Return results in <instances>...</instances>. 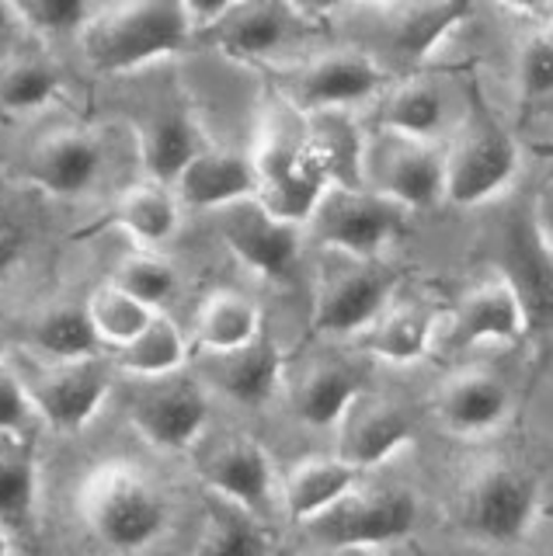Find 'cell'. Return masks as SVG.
I'll list each match as a JSON object with an SVG mask.
<instances>
[{
  "instance_id": "cell-1",
  "label": "cell",
  "mask_w": 553,
  "mask_h": 556,
  "mask_svg": "<svg viewBox=\"0 0 553 556\" xmlns=\"http://www.w3.org/2000/svg\"><path fill=\"white\" fill-rule=\"evenodd\" d=\"M181 0H118L80 25V52L98 74H129L192 42Z\"/></svg>"
},
{
  "instance_id": "cell-2",
  "label": "cell",
  "mask_w": 553,
  "mask_h": 556,
  "mask_svg": "<svg viewBox=\"0 0 553 556\" xmlns=\"http://www.w3.org/2000/svg\"><path fill=\"white\" fill-rule=\"evenodd\" d=\"M77 511L101 546L136 553L167 529V497L140 466L109 459L88 469L77 486Z\"/></svg>"
},
{
  "instance_id": "cell-3",
  "label": "cell",
  "mask_w": 553,
  "mask_h": 556,
  "mask_svg": "<svg viewBox=\"0 0 553 556\" xmlns=\"http://www.w3.org/2000/svg\"><path fill=\"white\" fill-rule=\"evenodd\" d=\"M540 480L505 452H483L463 466L456 508L463 532L483 546H515L540 515Z\"/></svg>"
},
{
  "instance_id": "cell-4",
  "label": "cell",
  "mask_w": 553,
  "mask_h": 556,
  "mask_svg": "<svg viewBox=\"0 0 553 556\" xmlns=\"http://www.w3.org/2000/svg\"><path fill=\"white\" fill-rule=\"evenodd\" d=\"M251 164L257 174L254 199L279 219L306 226L314 205L327 191V174L314 161L303 132V112L279 98L254 136Z\"/></svg>"
},
{
  "instance_id": "cell-5",
  "label": "cell",
  "mask_w": 553,
  "mask_h": 556,
  "mask_svg": "<svg viewBox=\"0 0 553 556\" xmlns=\"http://www.w3.org/2000/svg\"><path fill=\"white\" fill-rule=\"evenodd\" d=\"M418 497L401 483H355L335 504L303 521L314 546L338 553L401 549L418 529Z\"/></svg>"
},
{
  "instance_id": "cell-6",
  "label": "cell",
  "mask_w": 553,
  "mask_h": 556,
  "mask_svg": "<svg viewBox=\"0 0 553 556\" xmlns=\"http://www.w3.org/2000/svg\"><path fill=\"white\" fill-rule=\"evenodd\" d=\"M321 251L310 327L321 338L352 341L390 303V295L401 289V278L387 257H362L335 248Z\"/></svg>"
},
{
  "instance_id": "cell-7",
  "label": "cell",
  "mask_w": 553,
  "mask_h": 556,
  "mask_svg": "<svg viewBox=\"0 0 553 556\" xmlns=\"http://www.w3.org/2000/svg\"><path fill=\"white\" fill-rule=\"evenodd\" d=\"M445 202L483 208L505 199L523 174V150L515 136L483 112H470L445 139Z\"/></svg>"
},
{
  "instance_id": "cell-8",
  "label": "cell",
  "mask_w": 553,
  "mask_h": 556,
  "mask_svg": "<svg viewBox=\"0 0 553 556\" xmlns=\"http://www.w3.org/2000/svg\"><path fill=\"white\" fill-rule=\"evenodd\" d=\"M407 208L379 195L369 185L344 188L327 185L321 202L306 219V237L321 248L349 251L362 257H387L404 237Z\"/></svg>"
},
{
  "instance_id": "cell-9",
  "label": "cell",
  "mask_w": 553,
  "mask_h": 556,
  "mask_svg": "<svg viewBox=\"0 0 553 556\" xmlns=\"http://www.w3.org/2000/svg\"><path fill=\"white\" fill-rule=\"evenodd\" d=\"M18 369L25 390L36 404V414L56 431H80L95 421V414L112 393V369L98 355L53 358L39 352H22V362H11Z\"/></svg>"
},
{
  "instance_id": "cell-10",
  "label": "cell",
  "mask_w": 553,
  "mask_h": 556,
  "mask_svg": "<svg viewBox=\"0 0 553 556\" xmlns=\"http://www.w3.org/2000/svg\"><path fill=\"white\" fill-rule=\"evenodd\" d=\"M366 185L407 213L445 205V147L439 139L376 129L366 147Z\"/></svg>"
},
{
  "instance_id": "cell-11",
  "label": "cell",
  "mask_w": 553,
  "mask_h": 556,
  "mask_svg": "<svg viewBox=\"0 0 553 556\" xmlns=\"http://www.w3.org/2000/svg\"><path fill=\"white\" fill-rule=\"evenodd\" d=\"M494 341V344H523L529 341V317L526 306L518 300L515 286L505 278V271H491L466 286L453 306L439 317L436 348L445 352H466V348Z\"/></svg>"
},
{
  "instance_id": "cell-12",
  "label": "cell",
  "mask_w": 553,
  "mask_h": 556,
  "mask_svg": "<svg viewBox=\"0 0 553 556\" xmlns=\"http://www.w3.org/2000/svg\"><path fill=\"white\" fill-rule=\"evenodd\" d=\"M129 421L161 452H188L210 425V400L202 382L178 372L136 376L129 393Z\"/></svg>"
},
{
  "instance_id": "cell-13",
  "label": "cell",
  "mask_w": 553,
  "mask_h": 556,
  "mask_svg": "<svg viewBox=\"0 0 553 556\" xmlns=\"http://www.w3.org/2000/svg\"><path fill=\"white\" fill-rule=\"evenodd\" d=\"M390 84V70L366 49H327L282 77V101L292 109H355Z\"/></svg>"
},
{
  "instance_id": "cell-14",
  "label": "cell",
  "mask_w": 553,
  "mask_h": 556,
  "mask_svg": "<svg viewBox=\"0 0 553 556\" xmlns=\"http://www.w3.org/2000/svg\"><path fill=\"white\" fill-rule=\"evenodd\" d=\"M192 466L199 480L210 486L216 497H230L248 504L257 515L268 508L275 497V466L265 445L244 431H216L199 434L192 442Z\"/></svg>"
},
{
  "instance_id": "cell-15",
  "label": "cell",
  "mask_w": 553,
  "mask_h": 556,
  "mask_svg": "<svg viewBox=\"0 0 553 556\" xmlns=\"http://www.w3.org/2000/svg\"><path fill=\"white\" fill-rule=\"evenodd\" d=\"M216 230L248 271L268 278V282H282L300 261L306 226L279 219L251 195L219 205Z\"/></svg>"
},
{
  "instance_id": "cell-16",
  "label": "cell",
  "mask_w": 553,
  "mask_h": 556,
  "mask_svg": "<svg viewBox=\"0 0 553 556\" xmlns=\"http://www.w3.org/2000/svg\"><path fill=\"white\" fill-rule=\"evenodd\" d=\"M512 387L491 365L449 369L431 390V417L453 439H483L512 417Z\"/></svg>"
},
{
  "instance_id": "cell-17",
  "label": "cell",
  "mask_w": 553,
  "mask_h": 556,
  "mask_svg": "<svg viewBox=\"0 0 553 556\" xmlns=\"http://www.w3.org/2000/svg\"><path fill=\"white\" fill-rule=\"evenodd\" d=\"M331 431H335V452L341 459H349L352 466H359L362 473L393 459L397 452H404L414 442V434H418L414 417L401 400L369 390V387H362L349 404H344Z\"/></svg>"
},
{
  "instance_id": "cell-18",
  "label": "cell",
  "mask_w": 553,
  "mask_h": 556,
  "mask_svg": "<svg viewBox=\"0 0 553 556\" xmlns=\"http://www.w3.org/2000/svg\"><path fill=\"white\" fill-rule=\"evenodd\" d=\"M498 271L515 286L529 317V338H553V254L529 216H512L498 237Z\"/></svg>"
},
{
  "instance_id": "cell-19",
  "label": "cell",
  "mask_w": 553,
  "mask_h": 556,
  "mask_svg": "<svg viewBox=\"0 0 553 556\" xmlns=\"http://www.w3.org/2000/svg\"><path fill=\"white\" fill-rule=\"evenodd\" d=\"M101 170V143L84 126H56L42 132L25 153V178L53 199L88 195Z\"/></svg>"
},
{
  "instance_id": "cell-20",
  "label": "cell",
  "mask_w": 553,
  "mask_h": 556,
  "mask_svg": "<svg viewBox=\"0 0 553 556\" xmlns=\"http://www.w3.org/2000/svg\"><path fill=\"white\" fill-rule=\"evenodd\" d=\"M300 14L292 0H237L213 25L199 28V39L234 60H268L292 39Z\"/></svg>"
},
{
  "instance_id": "cell-21",
  "label": "cell",
  "mask_w": 553,
  "mask_h": 556,
  "mask_svg": "<svg viewBox=\"0 0 553 556\" xmlns=\"http://www.w3.org/2000/svg\"><path fill=\"white\" fill-rule=\"evenodd\" d=\"M442 309L428 306L425 300H407L397 289L390 303L352 338L362 358H376L387 365H414L431 355L436 344Z\"/></svg>"
},
{
  "instance_id": "cell-22",
  "label": "cell",
  "mask_w": 553,
  "mask_h": 556,
  "mask_svg": "<svg viewBox=\"0 0 553 556\" xmlns=\"http://www.w3.org/2000/svg\"><path fill=\"white\" fill-rule=\"evenodd\" d=\"M282 348L262 327L251 341L227 348V352H210V365H205V379L219 387L237 404L257 407L275 396L282 387Z\"/></svg>"
},
{
  "instance_id": "cell-23",
  "label": "cell",
  "mask_w": 553,
  "mask_h": 556,
  "mask_svg": "<svg viewBox=\"0 0 553 556\" xmlns=\"http://www.w3.org/2000/svg\"><path fill=\"white\" fill-rule=\"evenodd\" d=\"M303 132L314 161L327 174V185L362 188L366 185V147L369 129L352 109H314L303 112Z\"/></svg>"
},
{
  "instance_id": "cell-24",
  "label": "cell",
  "mask_w": 553,
  "mask_h": 556,
  "mask_svg": "<svg viewBox=\"0 0 553 556\" xmlns=\"http://www.w3.org/2000/svg\"><path fill=\"white\" fill-rule=\"evenodd\" d=\"M175 191L181 205L213 208V213L219 205H230L237 199H251L257 191L251 153L219 150L210 143L185 164V170L175 178Z\"/></svg>"
},
{
  "instance_id": "cell-25",
  "label": "cell",
  "mask_w": 553,
  "mask_h": 556,
  "mask_svg": "<svg viewBox=\"0 0 553 556\" xmlns=\"http://www.w3.org/2000/svg\"><path fill=\"white\" fill-rule=\"evenodd\" d=\"M449 126V94L445 87L428 74H411L384 87L376 112V129H393L418 139H439L445 143Z\"/></svg>"
},
{
  "instance_id": "cell-26",
  "label": "cell",
  "mask_w": 553,
  "mask_h": 556,
  "mask_svg": "<svg viewBox=\"0 0 553 556\" xmlns=\"http://www.w3.org/2000/svg\"><path fill=\"white\" fill-rule=\"evenodd\" d=\"M362 387H366V382H362V372L352 362L310 358L303 369L292 376L289 400H292V410H297V417L303 425L331 431L335 421L341 417V410H344V404H349Z\"/></svg>"
},
{
  "instance_id": "cell-27",
  "label": "cell",
  "mask_w": 553,
  "mask_h": 556,
  "mask_svg": "<svg viewBox=\"0 0 553 556\" xmlns=\"http://www.w3.org/2000/svg\"><path fill=\"white\" fill-rule=\"evenodd\" d=\"M136 143H140V161L150 178L175 185V178L185 170L199 150L210 147L202 126L188 109H161L153 112L143 126H136Z\"/></svg>"
},
{
  "instance_id": "cell-28",
  "label": "cell",
  "mask_w": 553,
  "mask_h": 556,
  "mask_svg": "<svg viewBox=\"0 0 553 556\" xmlns=\"http://www.w3.org/2000/svg\"><path fill=\"white\" fill-rule=\"evenodd\" d=\"M359 480L362 469L352 466L349 459H341L338 452H331V456H306L300 463H292L279 483L282 508L289 521L303 526L306 518H314L327 504H335L344 491H352Z\"/></svg>"
},
{
  "instance_id": "cell-29",
  "label": "cell",
  "mask_w": 553,
  "mask_h": 556,
  "mask_svg": "<svg viewBox=\"0 0 553 556\" xmlns=\"http://www.w3.org/2000/svg\"><path fill=\"white\" fill-rule=\"evenodd\" d=\"M115 219L140 248L158 251V248H167L181 230V199L175 185L147 178L118 195Z\"/></svg>"
},
{
  "instance_id": "cell-30",
  "label": "cell",
  "mask_w": 553,
  "mask_h": 556,
  "mask_svg": "<svg viewBox=\"0 0 553 556\" xmlns=\"http://www.w3.org/2000/svg\"><path fill=\"white\" fill-rule=\"evenodd\" d=\"M39 508V463L25 434H0V526L32 529Z\"/></svg>"
},
{
  "instance_id": "cell-31",
  "label": "cell",
  "mask_w": 553,
  "mask_h": 556,
  "mask_svg": "<svg viewBox=\"0 0 553 556\" xmlns=\"http://www.w3.org/2000/svg\"><path fill=\"white\" fill-rule=\"evenodd\" d=\"M262 327V309L254 300L234 289H216L199 303L192 334L205 352H227V348L251 341Z\"/></svg>"
},
{
  "instance_id": "cell-32",
  "label": "cell",
  "mask_w": 553,
  "mask_h": 556,
  "mask_svg": "<svg viewBox=\"0 0 553 556\" xmlns=\"http://www.w3.org/2000/svg\"><path fill=\"white\" fill-rule=\"evenodd\" d=\"M279 546V539L268 532L254 508L248 504H237L230 497H216L210 515H205V529L199 535L196 549L199 553H268Z\"/></svg>"
},
{
  "instance_id": "cell-33",
  "label": "cell",
  "mask_w": 553,
  "mask_h": 556,
  "mask_svg": "<svg viewBox=\"0 0 553 556\" xmlns=\"http://www.w3.org/2000/svg\"><path fill=\"white\" fill-rule=\"evenodd\" d=\"M112 365L129 376H164V372H178L188 365V341L178 330L175 320H167L158 309L150 317V324L136 334L129 344L115 348Z\"/></svg>"
},
{
  "instance_id": "cell-34",
  "label": "cell",
  "mask_w": 553,
  "mask_h": 556,
  "mask_svg": "<svg viewBox=\"0 0 553 556\" xmlns=\"http://www.w3.org/2000/svg\"><path fill=\"white\" fill-rule=\"evenodd\" d=\"M28 344H32V352L53 355V358H77V355L101 352L88 306H80V303L46 306L39 317L28 324Z\"/></svg>"
},
{
  "instance_id": "cell-35",
  "label": "cell",
  "mask_w": 553,
  "mask_h": 556,
  "mask_svg": "<svg viewBox=\"0 0 553 556\" xmlns=\"http://www.w3.org/2000/svg\"><path fill=\"white\" fill-rule=\"evenodd\" d=\"M60 94V66L42 52H11L0 60V109L14 115L46 109Z\"/></svg>"
},
{
  "instance_id": "cell-36",
  "label": "cell",
  "mask_w": 553,
  "mask_h": 556,
  "mask_svg": "<svg viewBox=\"0 0 553 556\" xmlns=\"http://www.w3.org/2000/svg\"><path fill=\"white\" fill-rule=\"evenodd\" d=\"M470 11V0H414L390 22V42L407 60H422Z\"/></svg>"
},
{
  "instance_id": "cell-37",
  "label": "cell",
  "mask_w": 553,
  "mask_h": 556,
  "mask_svg": "<svg viewBox=\"0 0 553 556\" xmlns=\"http://www.w3.org/2000/svg\"><path fill=\"white\" fill-rule=\"evenodd\" d=\"M84 306H88V317L101 348H109V352L129 344L150 324L153 313H158L153 306L136 300V295H129L126 289H118L115 282H101L98 289H91Z\"/></svg>"
},
{
  "instance_id": "cell-38",
  "label": "cell",
  "mask_w": 553,
  "mask_h": 556,
  "mask_svg": "<svg viewBox=\"0 0 553 556\" xmlns=\"http://www.w3.org/2000/svg\"><path fill=\"white\" fill-rule=\"evenodd\" d=\"M109 282L126 289L129 295H136V300L153 306V309H164L167 303H175V295L181 289L178 268L153 248H140L126 257H118V265L112 268Z\"/></svg>"
},
{
  "instance_id": "cell-39",
  "label": "cell",
  "mask_w": 553,
  "mask_h": 556,
  "mask_svg": "<svg viewBox=\"0 0 553 556\" xmlns=\"http://www.w3.org/2000/svg\"><path fill=\"white\" fill-rule=\"evenodd\" d=\"M518 84L529 98H553V39L536 28L518 46Z\"/></svg>"
},
{
  "instance_id": "cell-40",
  "label": "cell",
  "mask_w": 553,
  "mask_h": 556,
  "mask_svg": "<svg viewBox=\"0 0 553 556\" xmlns=\"http://www.w3.org/2000/svg\"><path fill=\"white\" fill-rule=\"evenodd\" d=\"M32 417H39L36 404H32L18 369L4 358L0 362V434H25Z\"/></svg>"
},
{
  "instance_id": "cell-41",
  "label": "cell",
  "mask_w": 553,
  "mask_h": 556,
  "mask_svg": "<svg viewBox=\"0 0 553 556\" xmlns=\"http://www.w3.org/2000/svg\"><path fill=\"white\" fill-rule=\"evenodd\" d=\"M14 8L42 31H71L88 22L91 0H14Z\"/></svg>"
},
{
  "instance_id": "cell-42",
  "label": "cell",
  "mask_w": 553,
  "mask_h": 556,
  "mask_svg": "<svg viewBox=\"0 0 553 556\" xmlns=\"http://www.w3.org/2000/svg\"><path fill=\"white\" fill-rule=\"evenodd\" d=\"M529 219L536 226V233H540V240L550 248L553 254V170L543 178V185L536 188L532 195V208H529Z\"/></svg>"
},
{
  "instance_id": "cell-43",
  "label": "cell",
  "mask_w": 553,
  "mask_h": 556,
  "mask_svg": "<svg viewBox=\"0 0 553 556\" xmlns=\"http://www.w3.org/2000/svg\"><path fill=\"white\" fill-rule=\"evenodd\" d=\"M185 4V14H188V22H192V28H205V25H213L219 14H227L237 0H181Z\"/></svg>"
},
{
  "instance_id": "cell-44",
  "label": "cell",
  "mask_w": 553,
  "mask_h": 556,
  "mask_svg": "<svg viewBox=\"0 0 553 556\" xmlns=\"http://www.w3.org/2000/svg\"><path fill=\"white\" fill-rule=\"evenodd\" d=\"M18 251H22V230L14 226L11 216L0 213V275H4L14 265Z\"/></svg>"
},
{
  "instance_id": "cell-45",
  "label": "cell",
  "mask_w": 553,
  "mask_h": 556,
  "mask_svg": "<svg viewBox=\"0 0 553 556\" xmlns=\"http://www.w3.org/2000/svg\"><path fill=\"white\" fill-rule=\"evenodd\" d=\"M18 8H14V0H0V60L11 56L14 49V31H18Z\"/></svg>"
},
{
  "instance_id": "cell-46",
  "label": "cell",
  "mask_w": 553,
  "mask_h": 556,
  "mask_svg": "<svg viewBox=\"0 0 553 556\" xmlns=\"http://www.w3.org/2000/svg\"><path fill=\"white\" fill-rule=\"evenodd\" d=\"M303 14H331L338 11L341 4H349V0H292Z\"/></svg>"
},
{
  "instance_id": "cell-47",
  "label": "cell",
  "mask_w": 553,
  "mask_h": 556,
  "mask_svg": "<svg viewBox=\"0 0 553 556\" xmlns=\"http://www.w3.org/2000/svg\"><path fill=\"white\" fill-rule=\"evenodd\" d=\"M498 4H505L512 11H543L550 0H498Z\"/></svg>"
},
{
  "instance_id": "cell-48",
  "label": "cell",
  "mask_w": 553,
  "mask_h": 556,
  "mask_svg": "<svg viewBox=\"0 0 553 556\" xmlns=\"http://www.w3.org/2000/svg\"><path fill=\"white\" fill-rule=\"evenodd\" d=\"M14 546H18V543H14V535L4 529V526H0V556H4V553H11Z\"/></svg>"
},
{
  "instance_id": "cell-49",
  "label": "cell",
  "mask_w": 553,
  "mask_h": 556,
  "mask_svg": "<svg viewBox=\"0 0 553 556\" xmlns=\"http://www.w3.org/2000/svg\"><path fill=\"white\" fill-rule=\"evenodd\" d=\"M359 4H366V8H397L401 0H359Z\"/></svg>"
},
{
  "instance_id": "cell-50",
  "label": "cell",
  "mask_w": 553,
  "mask_h": 556,
  "mask_svg": "<svg viewBox=\"0 0 553 556\" xmlns=\"http://www.w3.org/2000/svg\"><path fill=\"white\" fill-rule=\"evenodd\" d=\"M540 31L546 35V39H553V14H546V17H543V25H540Z\"/></svg>"
},
{
  "instance_id": "cell-51",
  "label": "cell",
  "mask_w": 553,
  "mask_h": 556,
  "mask_svg": "<svg viewBox=\"0 0 553 556\" xmlns=\"http://www.w3.org/2000/svg\"><path fill=\"white\" fill-rule=\"evenodd\" d=\"M8 358V352H4V344H0V362H4Z\"/></svg>"
}]
</instances>
